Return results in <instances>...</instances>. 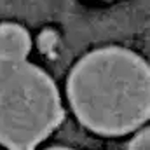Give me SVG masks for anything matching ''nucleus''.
Instances as JSON below:
<instances>
[{
	"instance_id": "nucleus-4",
	"label": "nucleus",
	"mask_w": 150,
	"mask_h": 150,
	"mask_svg": "<svg viewBox=\"0 0 150 150\" xmlns=\"http://www.w3.org/2000/svg\"><path fill=\"white\" fill-rule=\"evenodd\" d=\"M127 149H140V150L149 149V129L145 127L140 133H136L134 138L127 143Z\"/></svg>"
},
{
	"instance_id": "nucleus-1",
	"label": "nucleus",
	"mask_w": 150,
	"mask_h": 150,
	"mask_svg": "<svg viewBox=\"0 0 150 150\" xmlns=\"http://www.w3.org/2000/svg\"><path fill=\"white\" fill-rule=\"evenodd\" d=\"M67 91L75 117L96 134L122 136L149 119V65L129 49L101 47L80 58Z\"/></svg>"
},
{
	"instance_id": "nucleus-2",
	"label": "nucleus",
	"mask_w": 150,
	"mask_h": 150,
	"mask_svg": "<svg viewBox=\"0 0 150 150\" xmlns=\"http://www.w3.org/2000/svg\"><path fill=\"white\" fill-rule=\"evenodd\" d=\"M65 119L54 80L25 59H0V145L33 149Z\"/></svg>"
},
{
	"instance_id": "nucleus-3",
	"label": "nucleus",
	"mask_w": 150,
	"mask_h": 150,
	"mask_svg": "<svg viewBox=\"0 0 150 150\" xmlns=\"http://www.w3.org/2000/svg\"><path fill=\"white\" fill-rule=\"evenodd\" d=\"M30 33L16 23L0 25V59H25L30 52Z\"/></svg>"
}]
</instances>
